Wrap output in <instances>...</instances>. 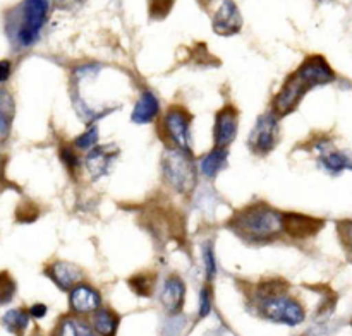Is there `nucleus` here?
<instances>
[{
    "instance_id": "nucleus-26",
    "label": "nucleus",
    "mask_w": 352,
    "mask_h": 336,
    "mask_svg": "<svg viewBox=\"0 0 352 336\" xmlns=\"http://www.w3.org/2000/svg\"><path fill=\"white\" fill-rule=\"evenodd\" d=\"M129 285L134 293L141 295V297H150L151 290H153V280L148 274H136V276L131 278Z\"/></svg>"
},
{
    "instance_id": "nucleus-14",
    "label": "nucleus",
    "mask_w": 352,
    "mask_h": 336,
    "mask_svg": "<svg viewBox=\"0 0 352 336\" xmlns=\"http://www.w3.org/2000/svg\"><path fill=\"white\" fill-rule=\"evenodd\" d=\"M160 115V101H158L157 95L150 89H144L136 99L133 113H131V120L134 123H151L155 119Z\"/></svg>"
},
{
    "instance_id": "nucleus-20",
    "label": "nucleus",
    "mask_w": 352,
    "mask_h": 336,
    "mask_svg": "<svg viewBox=\"0 0 352 336\" xmlns=\"http://www.w3.org/2000/svg\"><path fill=\"white\" fill-rule=\"evenodd\" d=\"M14 119V99L7 89L0 88V144L6 143Z\"/></svg>"
},
{
    "instance_id": "nucleus-10",
    "label": "nucleus",
    "mask_w": 352,
    "mask_h": 336,
    "mask_svg": "<svg viewBox=\"0 0 352 336\" xmlns=\"http://www.w3.org/2000/svg\"><path fill=\"white\" fill-rule=\"evenodd\" d=\"M237 112L234 106H226L220 110L215 117V129H213V139L217 147H227L232 144L237 136Z\"/></svg>"
},
{
    "instance_id": "nucleus-23",
    "label": "nucleus",
    "mask_w": 352,
    "mask_h": 336,
    "mask_svg": "<svg viewBox=\"0 0 352 336\" xmlns=\"http://www.w3.org/2000/svg\"><path fill=\"white\" fill-rule=\"evenodd\" d=\"M201 261H203V269H205L206 280L212 281L217 276V257L213 252V243L206 242L201 247Z\"/></svg>"
},
{
    "instance_id": "nucleus-24",
    "label": "nucleus",
    "mask_w": 352,
    "mask_h": 336,
    "mask_svg": "<svg viewBox=\"0 0 352 336\" xmlns=\"http://www.w3.org/2000/svg\"><path fill=\"white\" fill-rule=\"evenodd\" d=\"M14 295H16V283L7 271H2L0 273V305L12 302Z\"/></svg>"
},
{
    "instance_id": "nucleus-6",
    "label": "nucleus",
    "mask_w": 352,
    "mask_h": 336,
    "mask_svg": "<svg viewBox=\"0 0 352 336\" xmlns=\"http://www.w3.org/2000/svg\"><path fill=\"white\" fill-rule=\"evenodd\" d=\"M162 132L172 147L191 151V115L181 106H172L162 119Z\"/></svg>"
},
{
    "instance_id": "nucleus-29",
    "label": "nucleus",
    "mask_w": 352,
    "mask_h": 336,
    "mask_svg": "<svg viewBox=\"0 0 352 336\" xmlns=\"http://www.w3.org/2000/svg\"><path fill=\"white\" fill-rule=\"evenodd\" d=\"M174 0H150V10L153 16L164 17L170 10Z\"/></svg>"
},
{
    "instance_id": "nucleus-8",
    "label": "nucleus",
    "mask_w": 352,
    "mask_h": 336,
    "mask_svg": "<svg viewBox=\"0 0 352 336\" xmlns=\"http://www.w3.org/2000/svg\"><path fill=\"white\" fill-rule=\"evenodd\" d=\"M102 307V295L88 283H78L69 290V309L76 315H91Z\"/></svg>"
},
{
    "instance_id": "nucleus-18",
    "label": "nucleus",
    "mask_w": 352,
    "mask_h": 336,
    "mask_svg": "<svg viewBox=\"0 0 352 336\" xmlns=\"http://www.w3.org/2000/svg\"><path fill=\"white\" fill-rule=\"evenodd\" d=\"M227 147H213L212 151L205 154L199 161V171L205 175L206 178H213L227 167Z\"/></svg>"
},
{
    "instance_id": "nucleus-21",
    "label": "nucleus",
    "mask_w": 352,
    "mask_h": 336,
    "mask_svg": "<svg viewBox=\"0 0 352 336\" xmlns=\"http://www.w3.org/2000/svg\"><path fill=\"white\" fill-rule=\"evenodd\" d=\"M30 324V314L24 309H10L2 315V326L12 335H23Z\"/></svg>"
},
{
    "instance_id": "nucleus-5",
    "label": "nucleus",
    "mask_w": 352,
    "mask_h": 336,
    "mask_svg": "<svg viewBox=\"0 0 352 336\" xmlns=\"http://www.w3.org/2000/svg\"><path fill=\"white\" fill-rule=\"evenodd\" d=\"M162 168H164L165 180L174 191H191L196 182V170L195 163L189 156V151L175 149V147L167 149L164 161H162Z\"/></svg>"
},
{
    "instance_id": "nucleus-25",
    "label": "nucleus",
    "mask_w": 352,
    "mask_h": 336,
    "mask_svg": "<svg viewBox=\"0 0 352 336\" xmlns=\"http://www.w3.org/2000/svg\"><path fill=\"white\" fill-rule=\"evenodd\" d=\"M60 160L69 170V173H76L81 168V158H79L78 149L72 146H62L60 147Z\"/></svg>"
},
{
    "instance_id": "nucleus-11",
    "label": "nucleus",
    "mask_w": 352,
    "mask_h": 336,
    "mask_svg": "<svg viewBox=\"0 0 352 336\" xmlns=\"http://www.w3.org/2000/svg\"><path fill=\"white\" fill-rule=\"evenodd\" d=\"M186 298V285L179 276H168L160 290V304L168 314L177 315Z\"/></svg>"
},
{
    "instance_id": "nucleus-19",
    "label": "nucleus",
    "mask_w": 352,
    "mask_h": 336,
    "mask_svg": "<svg viewBox=\"0 0 352 336\" xmlns=\"http://www.w3.org/2000/svg\"><path fill=\"white\" fill-rule=\"evenodd\" d=\"M320 165L329 173L337 175L344 170H352V160L342 151H322L320 153Z\"/></svg>"
},
{
    "instance_id": "nucleus-16",
    "label": "nucleus",
    "mask_w": 352,
    "mask_h": 336,
    "mask_svg": "<svg viewBox=\"0 0 352 336\" xmlns=\"http://www.w3.org/2000/svg\"><path fill=\"white\" fill-rule=\"evenodd\" d=\"M320 226H322V221L308 218V216L292 215V213L284 215V232L292 239H306L309 235H315Z\"/></svg>"
},
{
    "instance_id": "nucleus-15",
    "label": "nucleus",
    "mask_w": 352,
    "mask_h": 336,
    "mask_svg": "<svg viewBox=\"0 0 352 336\" xmlns=\"http://www.w3.org/2000/svg\"><path fill=\"white\" fill-rule=\"evenodd\" d=\"M52 336H98L91 328L89 321L82 319L81 315L69 314L62 315L55 324Z\"/></svg>"
},
{
    "instance_id": "nucleus-7",
    "label": "nucleus",
    "mask_w": 352,
    "mask_h": 336,
    "mask_svg": "<svg viewBox=\"0 0 352 336\" xmlns=\"http://www.w3.org/2000/svg\"><path fill=\"white\" fill-rule=\"evenodd\" d=\"M278 139V115L263 113L250 134V147L256 154H267L275 147Z\"/></svg>"
},
{
    "instance_id": "nucleus-1",
    "label": "nucleus",
    "mask_w": 352,
    "mask_h": 336,
    "mask_svg": "<svg viewBox=\"0 0 352 336\" xmlns=\"http://www.w3.org/2000/svg\"><path fill=\"white\" fill-rule=\"evenodd\" d=\"M333 71L323 57H308L301 67L285 81L274 99L275 115H287L298 106L302 96L318 84L333 81Z\"/></svg>"
},
{
    "instance_id": "nucleus-9",
    "label": "nucleus",
    "mask_w": 352,
    "mask_h": 336,
    "mask_svg": "<svg viewBox=\"0 0 352 336\" xmlns=\"http://www.w3.org/2000/svg\"><path fill=\"white\" fill-rule=\"evenodd\" d=\"M243 27V17H241L239 9H237L234 0H222L220 7L213 16V31L222 36H230V34L239 33Z\"/></svg>"
},
{
    "instance_id": "nucleus-3",
    "label": "nucleus",
    "mask_w": 352,
    "mask_h": 336,
    "mask_svg": "<svg viewBox=\"0 0 352 336\" xmlns=\"http://www.w3.org/2000/svg\"><path fill=\"white\" fill-rule=\"evenodd\" d=\"M230 226L243 239L263 242L284 232V215L267 204H254L237 211Z\"/></svg>"
},
{
    "instance_id": "nucleus-30",
    "label": "nucleus",
    "mask_w": 352,
    "mask_h": 336,
    "mask_svg": "<svg viewBox=\"0 0 352 336\" xmlns=\"http://www.w3.org/2000/svg\"><path fill=\"white\" fill-rule=\"evenodd\" d=\"M10 75H12V62L3 58V60H0V84L9 81Z\"/></svg>"
},
{
    "instance_id": "nucleus-27",
    "label": "nucleus",
    "mask_w": 352,
    "mask_h": 336,
    "mask_svg": "<svg viewBox=\"0 0 352 336\" xmlns=\"http://www.w3.org/2000/svg\"><path fill=\"white\" fill-rule=\"evenodd\" d=\"M213 307V298L212 291H210L208 287H203L199 290V300H198V317L205 319L208 317V314L212 312Z\"/></svg>"
},
{
    "instance_id": "nucleus-13",
    "label": "nucleus",
    "mask_w": 352,
    "mask_h": 336,
    "mask_svg": "<svg viewBox=\"0 0 352 336\" xmlns=\"http://www.w3.org/2000/svg\"><path fill=\"white\" fill-rule=\"evenodd\" d=\"M47 276L57 285L60 290H71L72 287H76L78 283H81L82 271L79 269L76 264L65 263V261H57V263H52L47 267Z\"/></svg>"
},
{
    "instance_id": "nucleus-31",
    "label": "nucleus",
    "mask_w": 352,
    "mask_h": 336,
    "mask_svg": "<svg viewBox=\"0 0 352 336\" xmlns=\"http://www.w3.org/2000/svg\"><path fill=\"white\" fill-rule=\"evenodd\" d=\"M48 309L45 304H33L30 307V311H28V314H30V317H34V319H43L45 315H47Z\"/></svg>"
},
{
    "instance_id": "nucleus-32",
    "label": "nucleus",
    "mask_w": 352,
    "mask_h": 336,
    "mask_svg": "<svg viewBox=\"0 0 352 336\" xmlns=\"http://www.w3.org/2000/svg\"><path fill=\"white\" fill-rule=\"evenodd\" d=\"M201 2H205V3H206V2H210V0H201Z\"/></svg>"
},
{
    "instance_id": "nucleus-28",
    "label": "nucleus",
    "mask_w": 352,
    "mask_h": 336,
    "mask_svg": "<svg viewBox=\"0 0 352 336\" xmlns=\"http://www.w3.org/2000/svg\"><path fill=\"white\" fill-rule=\"evenodd\" d=\"M339 235L344 243V249L352 256V219L339 223Z\"/></svg>"
},
{
    "instance_id": "nucleus-4",
    "label": "nucleus",
    "mask_w": 352,
    "mask_h": 336,
    "mask_svg": "<svg viewBox=\"0 0 352 336\" xmlns=\"http://www.w3.org/2000/svg\"><path fill=\"white\" fill-rule=\"evenodd\" d=\"M258 314L270 322L284 326H299L305 322L306 312L302 305L296 298L282 293V291L268 288V290L258 291L256 297Z\"/></svg>"
},
{
    "instance_id": "nucleus-17",
    "label": "nucleus",
    "mask_w": 352,
    "mask_h": 336,
    "mask_svg": "<svg viewBox=\"0 0 352 336\" xmlns=\"http://www.w3.org/2000/svg\"><path fill=\"white\" fill-rule=\"evenodd\" d=\"M119 315L109 307H100L89 315V324L98 336H116L119 329Z\"/></svg>"
},
{
    "instance_id": "nucleus-22",
    "label": "nucleus",
    "mask_w": 352,
    "mask_h": 336,
    "mask_svg": "<svg viewBox=\"0 0 352 336\" xmlns=\"http://www.w3.org/2000/svg\"><path fill=\"white\" fill-rule=\"evenodd\" d=\"M98 136L100 134L96 123H89L88 129L82 134H79L74 139V147L78 151H89L91 147L96 146V143H98Z\"/></svg>"
},
{
    "instance_id": "nucleus-12",
    "label": "nucleus",
    "mask_w": 352,
    "mask_h": 336,
    "mask_svg": "<svg viewBox=\"0 0 352 336\" xmlns=\"http://www.w3.org/2000/svg\"><path fill=\"white\" fill-rule=\"evenodd\" d=\"M117 154H119V151H117V147L113 146V144H110V146L91 147L85 158L86 168H88V171L91 173V177H103V175L112 168Z\"/></svg>"
},
{
    "instance_id": "nucleus-2",
    "label": "nucleus",
    "mask_w": 352,
    "mask_h": 336,
    "mask_svg": "<svg viewBox=\"0 0 352 336\" xmlns=\"http://www.w3.org/2000/svg\"><path fill=\"white\" fill-rule=\"evenodd\" d=\"M50 14V0H23L6 17V31L16 50L38 43Z\"/></svg>"
}]
</instances>
